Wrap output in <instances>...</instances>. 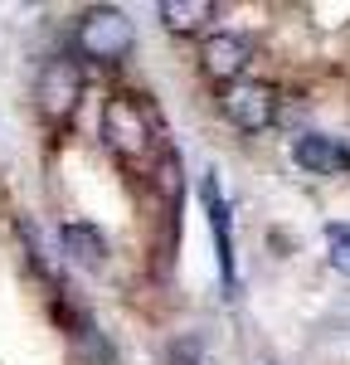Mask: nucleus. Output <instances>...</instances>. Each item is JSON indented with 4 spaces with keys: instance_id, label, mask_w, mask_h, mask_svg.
I'll return each instance as SVG.
<instances>
[{
    "instance_id": "obj_7",
    "label": "nucleus",
    "mask_w": 350,
    "mask_h": 365,
    "mask_svg": "<svg viewBox=\"0 0 350 365\" xmlns=\"http://www.w3.org/2000/svg\"><path fill=\"white\" fill-rule=\"evenodd\" d=\"M58 244H63V253H68L73 263H83V268H102V263H107V239H102V229L88 225V220L58 225Z\"/></svg>"
},
{
    "instance_id": "obj_2",
    "label": "nucleus",
    "mask_w": 350,
    "mask_h": 365,
    "mask_svg": "<svg viewBox=\"0 0 350 365\" xmlns=\"http://www.w3.org/2000/svg\"><path fill=\"white\" fill-rule=\"evenodd\" d=\"M132 44H137V29L127 20V10H117V5H97V10H88L78 20V49L88 58H97V63L127 58Z\"/></svg>"
},
{
    "instance_id": "obj_6",
    "label": "nucleus",
    "mask_w": 350,
    "mask_h": 365,
    "mask_svg": "<svg viewBox=\"0 0 350 365\" xmlns=\"http://www.w3.org/2000/svg\"><path fill=\"white\" fill-rule=\"evenodd\" d=\"M292 161L312 175H341L350 166V151L336 137H321V132H307V137L292 141Z\"/></svg>"
},
{
    "instance_id": "obj_9",
    "label": "nucleus",
    "mask_w": 350,
    "mask_h": 365,
    "mask_svg": "<svg viewBox=\"0 0 350 365\" xmlns=\"http://www.w3.org/2000/svg\"><path fill=\"white\" fill-rule=\"evenodd\" d=\"M214 20V5L209 0H161V25L171 34H200Z\"/></svg>"
},
{
    "instance_id": "obj_10",
    "label": "nucleus",
    "mask_w": 350,
    "mask_h": 365,
    "mask_svg": "<svg viewBox=\"0 0 350 365\" xmlns=\"http://www.w3.org/2000/svg\"><path fill=\"white\" fill-rule=\"evenodd\" d=\"M326 244H331V268L350 278V225H331L326 229Z\"/></svg>"
},
{
    "instance_id": "obj_5",
    "label": "nucleus",
    "mask_w": 350,
    "mask_h": 365,
    "mask_svg": "<svg viewBox=\"0 0 350 365\" xmlns=\"http://www.w3.org/2000/svg\"><path fill=\"white\" fill-rule=\"evenodd\" d=\"M248 54H253V44H248L243 34L219 29V34H204V44H200V68H204V73H209L219 88H229V83H238V78H243Z\"/></svg>"
},
{
    "instance_id": "obj_8",
    "label": "nucleus",
    "mask_w": 350,
    "mask_h": 365,
    "mask_svg": "<svg viewBox=\"0 0 350 365\" xmlns=\"http://www.w3.org/2000/svg\"><path fill=\"white\" fill-rule=\"evenodd\" d=\"M204 205H209V225H214V249H219V273L224 287H233V244H229V205L219 200L214 175H204Z\"/></svg>"
},
{
    "instance_id": "obj_11",
    "label": "nucleus",
    "mask_w": 350,
    "mask_h": 365,
    "mask_svg": "<svg viewBox=\"0 0 350 365\" xmlns=\"http://www.w3.org/2000/svg\"><path fill=\"white\" fill-rule=\"evenodd\" d=\"M171 365H200V361H195V351H190V346H175V351H171Z\"/></svg>"
},
{
    "instance_id": "obj_1",
    "label": "nucleus",
    "mask_w": 350,
    "mask_h": 365,
    "mask_svg": "<svg viewBox=\"0 0 350 365\" xmlns=\"http://www.w3.org/2000/svg\"><path fill=\"white\" fill-rule=\"evenodd\" d=\"M102 146L112 151L122 166H151L156 161V127L137 98L117 93L102 108Z\"/></svg>"
},
{
    "instance_id": "obj_3",
    "label": "nucleus",
    "mask_w": 350,
    "mask_h": 365,
    "mask_svg": "<svg viewBox=\"0 0 350 365\" xmlns=\"http://www.w3.org/2000/svg\"><path fill=\"white\" fill-rule=\"evenodd\" d=\"M219 108L238 132H267L277 122V88L262 78H238V83L219 88Z\"/></svg>"
},
{
    "instance_id": "obj_4",
    "label": "nucleus",
    "mask_w": 350,
    "mask_h": 365,
    "mask_svg": "<svg viewBox=\"0 0 350 365\" xmlns=\"http://www.w3.org/2000/svg\"><path fill=\"white\" fill-rule=\"evenodd\" d=\"M78 98H83V68L73 58H49L39 68V83H34V103H39L44 122H54V127L68 122L78 113Z\"/></svg>"
}]
</instances>
